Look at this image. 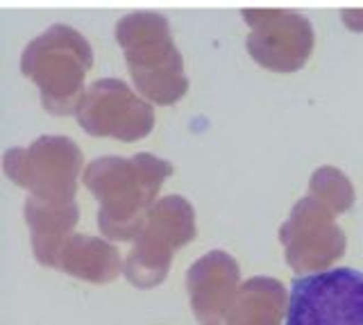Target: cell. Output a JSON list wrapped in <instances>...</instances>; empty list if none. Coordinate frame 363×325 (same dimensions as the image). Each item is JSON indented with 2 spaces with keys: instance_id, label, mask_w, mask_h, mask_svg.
I'll return each instance as SVG.
<instances>
[{
  "instance_id": "cell-1",
  "label": "cell",
  "mask_w": 363,
  "mask_h": 325,
  "mask_svg": "<svg viewBox=\"0 0 363 325\" xmlns=\"http://www.w3.org/2000/svg\"><path fill=\"white\" fill-rule=\"evenodd\" d=\"M284 325H363V271L334 266L298 275Z\"/></svg>"
}]
</instances>
